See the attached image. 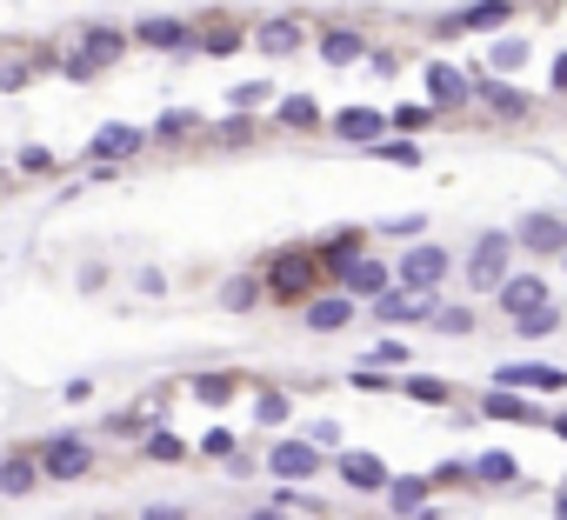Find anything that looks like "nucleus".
Returning <instances> with one entry per match:
<instances>
[{
    "instance_id": "1",
    "label": "nucleus",
    "mask_w": 567,
    "mask_h": 520,
    "mask_svg": "<svg viewBox=\"0 0 567 520\" xmlns=\"http://www.w3.org/2000/svg\"><path fill=\"white\" fill-rule=\"evenodd\" d=\"M261 281H268V294H274V301L307 307V301H314V287L328 281V260H320V247H281V253H268Z\"/></svg>"
},
{
    "instance_id": "2",
    "label": "nucleus",
    "mask_w": 567,
    "mask_h": 520,
    "mask_svg": "<svg viewBox=\"0 0 567 520\" xmlns=\"http://www.w3.org/2000/svg\"><path fill=\"white\" fill-rule=\"evenodd\" d=\"M514 227H480L474 234V247H467V260H461V281L474 287V294H501L508 287V274H514Z\"/></svg>"
},
{
    "instance_id": "3",
    "label": "nucleus",
    "mask_w": 567,
    "mask_h": 520,
    "mask_svg": "<svg viewBox=\"0 0 567 520\" xmlns=\"http://www.w3.org/2000/svg\"><path fill=\"white\" fill-rule=\"evenodd\" d=\"M474 108L488 114V121H501V127L534 121V94H528V87H514L508 74H488V67H474Z\"/></svg>"
},
{
    "instance_id": "4",
    "label": "nucleus",
    "mask_w": 567,
    "mask_h": 520,
    "mask_svg": "<svg viewBox=\"0 0 567 520\" xmlns=\"http://www.w3.org/2000/svg\"><path fill=\"white\" fill-rule=\"evenodd\" d=\"M447 274H454V253L441 247V240H415L408 253L394 260V281L408 287V294H434L441 301V287H447Z\"/></svg>"
},
{
    "instance_id": "5",
    "label": "nucleus",
    "mask_w": 567,
    "mask_h": 520,
    "mask_svg": "<svg viewBox=\"0 0 567 520\" xmlns=\"http://www.w3.org/2000/svg\"><path fill=\"white\" fill-rule=\"evenodd\" d=\"M127 41H134V34H121V27H88L73 54H60V74H67V80H94L101 67H114V60L127 54Z\"/></svg>"
},
{
    "instance_id": "6",
    "label": "nucleus",
    "mask_w": 567,
    "mask_h": 520,
    "mask_svg": "<svg viewBox=\"0 0 567 520\" xmlns=\"http://www.w3.org/2000/svg\"><path fill=\"white\" fill-rule=\"evenodd\" d=\"M514 247H521L528 260H560V253H567V214L528 207V214L514 221Z\"/></svg>"
},
{
    "instance_id": "7",
    "label": "nucleus",
    "mask_w": 567,
    "mask_h": 520,
    "mask_svg": "<svg viewBox=\"0 0 567 520\" xmlns=\"http://www.w3.org/2000/svg\"><path fill=\"white\" fill-rule=\"evenodd\" d=\"M514 21V0H467V8L434 21V41H461V34H501Z\"/></svg>"
},
{
    "instance_id": "8",
    "label": "nucleus",
    "mask_w": 567,
    "mask_h": 520,
    "mask_svg": "<svg viewBox=\"0 0 567 520\" xmlns=\"http://www.w3.org/2000/svg\"><path fill=\"white\" fill-rule=\"evenodd\" d=\"M41 474L47 481H88L94 474L88 433H47V441H41Z\"/></svg>"
},
{
    "instance_id": "9",
    "label": "nucleus",
    "mask_w": 567,
    "mask_h": 520,
    "mask_svg": "<svg viewBox=\"0 0 567 520\" xmlns=\"http://www.w3.org/2000/svg\"><path fill=\"white\" fill-rule=\"evenodd\" d=\"M421 87H428V101H434L441 114H461V108H474V67L428 60V67H421Z\"/></svg>"
},
{
    "instance_id": "10",
    "label": "nucleus",
    "mask_w": 567,
    "mask_h": 520,
    "mask_svg": "<svg viewBox=\"0 0 567 520\" xmlns=\"http://www.w3.org/2000/svg\"><path fill=\"white\" fill-rule=\"evenodd\" d=\"M474 414H480V420H508V427H547V420H554L534 394H514V387H480Z\"/></svg>"
},
{
    "instance_id": "11",
    "label": "nucleus",
    "mask_w": 567,
    "mask_h": 520,
    "mask_svg": "<svg viewBox=\"0 0 567 520\" xmlns=\"http://www.w3.org/2000/svg\"><path fill=\"white\" fill-rule=\"evenodd\" d=\"M488 387H514V394H567V368H554V361H508V368H495L488 374Z\"/></svg>"
},
{
    "instance_id": "12",
    "label": "nucleus",
    "mask_w": 567,
    "mask_h": 520,
    "mask_svg": "<svg viewBox=\"0 0 567 520\" xmlns=\"http://www.w3.org/2000/svg\"><path fill=\"white\" fill-rule=\"evenodd\" d=\"M320 467H328V461H320V448L307 441V433H287V441H274V448H268V474H281L287 487L314 481Z\"/></svg>"
},
{
    "instance_id": "13",
    "label": "nucleus",
    "mask_w": 567,
    "mask_h": 520,
    "mask_svg": "<svg viewBox=\"0 0 567 520\" xmlns=\"http://www.w3.org/2000/svg\"><path fill=\"white\" fill-rule=\"evenodd\" d=\"M434 294H408V287H387L381 301H367V314L381 320V327H428L434 320Z\"/></svg>"
},
{
    "instance_id": "14",
    "label": "nucleus",
    "mask_w": 567,
    "mask_h": 520,
    "mask_svg": "<svg viewBox=\"0 0 567 520\" xmlns=\"http://www.w3.org/2000/svg\"><path fill=\"white\" fill-rule=\"evenodd\" d=\"M495 307H501L508 320H528V314L554 307V294H547V274H541V268H528V274H508V287L495 294Z\"/></svg>"
},
{
    "instance_id": "15",
    "label": "nucleus",
    "mask_w": 567,
    "mask_h": 520,
    "mask_svg": "<svg viewBox=\"0 0 567 520\" xmlns=\"http://www.w3.org/2000/svg\"><path fill=\"white\" fill-rule=\"evenodd\" d=\"M334 474H341L354 494H387V481H394V467H387L381 454H367V448H341V454H334Z\"/></svg>"
},
{
    "instance_id": "16",
    "label": "nucleus",
    "mask_w": 567,
    "mask_h": 520,
    "mask_svg": "<svg viewBox=\"0 0 567 520\" xmlns=\"http://www.w3.org/2000/svg\"><path fill=\"white\" fill-rule=\"evenodd\" d=\"M334 287H348V294L367 307V301H381V294H387V287H400V281H394V260H381V253H361V260H354V268H348Z\"/></svg>"
},
{
    "instance_id": "17",
    "label": "nucleus",
    "mask_w": 567,
    "mask_h": 520,
    "mask_svg": "<svg viewBox=\"0 0 567 520\" xmlns=\"http://www.w3.org/2000/svg\"><path fill=\"white\" fill-rule=\"evenodd\" d=\"M354 314H361V301L348 287H334V294H314L300 320H307V334H341V327H354Z\"/></svg>"
},
{
    "instance_id": "18",
    "label": "nucleus",
    "mask_w": 567,
    "mask_h": 520,
    "mask_svg": "<svg viewBox=\"0 0 567 520\" xmlns=\"http://www.w3.org/2000/svg\"><path fill=\"white\" fill-rule=\"evenodd\" d=\"M134 47H160V54H188V47H194V27H188V21H174V14H147V21L134 27Z\"/></svg>"
},
{
    "instance_id": "19",
    "label": "nucleus",
    "mask_w": 567,
    "mask_h": 520,
    "mask_svg": "<svg viewBox=\"0 0 567 520\" xmlns=\"http://www.w3.org/2000/svg\"><path fill=\"white\" fill-rule=\"evenodd\" d=\"M254 47H261L268 60H287V54H300V47H307V27H300L294 14H268V21L254 27Z\"/></svg>"
},
{
    "instance_id": "20",
    "label": "nucleus",
    "mask_w": 567,
    "mask_h": 520,
    "mask_svg": "<svg viewBox=\"0 0 567 520\" xmlns=\"http://www.w3.org/2000/svg\"><path fill=\"white\" fill-rule=\"evenodd\" d=\"M328 127H334L348 147H361V154H367L374 140H387V114H381V108H341Z\"/></svg>"
},
{
    "instance_id": "21",
    "label": "nucleus",
    "mask_w": 567,
    "mask_h": 520,
    "mask_svg": "<svg viewBox=\"0 0 567 520\" xmlns=\"http://www.w3.org/2000/svg\"><path fill=\"white\" fill-rule=\"evenodd\" d=\"M314 54L328 60V67H367V34L361 27H320Z\"/></svg>"
},
{
    "instance_id": "22",
    "label": "nucleus",
    "mask_w": 567,
    "mask_h": 520,
    "mask_svg": "<svg viewBox=\"0 0 567 520\" xmlns=\"http://www.w3.org/2000/svg\"><path fill=\"white\" fill-rule=\"evenodd\" d=\"M534 60V41L528 34H495L488 47H480V67H488V74H521Z\"/></svg>"
},
{
    "instance_id": "23",
    "label": "nucleus",
    "mask_w": 567,
    "mask_h": 520,
    "mask_svg": "<svg viewBox=\"0 0 567 520\" xmlns=\"http://www.w3.org/2000/svg\"><path fill=\"white\" fill-rule=\"evenodd\" d=\"M361 253H367V234H361V227H334L328 240H320V260H328V281H341V274L354 268Z\"/></svg>"
},
{
    "instance_id": "24",
    "label": "nucleus",
    "mask_w": 567,
    "mask_h": 520,
    "mask_svg": "<svg viewBox=\"0 0 567 520\" xmlns=\"http://www.w3.org/2000/svg\"><path fill=\"white\" fill-rule=\"evenodd\" d=\"M381 500H387V507H394L400 520H415V513H421V507L434 500V481H428V474H394Z\"/></svg>"
},
{
    "instance_id": "25",
    "label": "nucleus",
    "mask_w": 567,
    "mask_h": 520,
    "mask_svg": "<svg viewBox=\"0 0 567 520\" xmlns=\"http://www.w3.org/2000/svg\"><path fill=\"white\" fill-rule=\"evenodd\" d=\"M140 147H147V134H140V127H127V121H107V127L88 140V154H94V160H127V154H140Z\"/></svg>"
},
{
    "instance_id": "26",
    "label": "nucleus",
    "mask_w": 567,
    "mask_h": 520,
    "mask_svg": "<svg viewBox=\"0 0 567 520\" xmlns=\"http://www.w3.org/2000/svg\"><path fill=\"white\" fill-rule=\"evenodd\" d=\"M474 487H521V461L508 448H488V454H474Z\"/></svg>"
},
{
    "instance_id": "27",
    "label": "nucleus",
    "mask_w": 567,
    "mask_h": 520,
    "mask_svg": "<svg viewBox=\"0 0 567 520\" xmlns=\"http://www.w3.org/2000/svg\"><path fill=\"white\" fill-rule=\"evenodd\" d=\"M41 481H47L41 474V454H8V461H0V494H8V500H27Z\"/></svg>"
},
{
    "instance_id": "28",
    "label": "nucleus",
    "mask_w": 567,
    "mask_h": 520,
    "mask_svg": "<svg viewBox=\"0 0 567 520\" xmlns=\"http://www.w3.org/2000/svg\"><path fill=\"white\" fill-rule=\"evenodd\" d=\"M261 301H268V281H261V274H227V281H220V307H227V314H254Z\"/></svg>"
},
{
    "instance_id": "29",
    "label": "nucleus",
    "mask_w": 567,
    "mask_h": 520,
    "mask_svg": "<svg viewBox=\"0 0 567 520\" xmlns=\"http://www.w3.org/2000/svg\"><path fill=\"white\" fill-rule=\"evenodd\" d=\"M254 34H240L234 21H214V27H194V47L207 54V60H227V54H240V47H248Z\"/></svg>"
},
{
    "instance_id": "30",
    "label": "nucleus",
    "mask_w": 567,
    "mask_h": 520,
    "mask_svg": "<svg viewBox=\"0 0 567 520\" xmlns=\"http://www.w3.org/2000/svg\"><path fill=\"white\" fill-rule=\"evenodd\" d=\"M274 121H281L287 134H314V127H328V114L314 108V94H287V101L274 108Z\"/></svg>"
},
{
    "instance_id": "31",
    "label": "nucleus",
    "mask_w": 567,
    "mask_h": 520,
    "mask_svg": "<svg viewBox=\"0 0 567 520\" xmlns=\"http://www.w3.org/2000/svg\"><path fill=\"white\" fill-rule=\"evenodd\" d=\"M400 394L421 400V407H454V381H441V374H408V381H400Z\"/></svg>"
},
{
    "instance_id": "32",
    "label": "nucleus",
    "mask_w": 567,
    "mask_h": 520,
    "mask_svg": "<svg viewBox=\"0 0 567 520\" xmlns=\"http://www.w3.org/2000/svg\"><path fill=\"white\" fill-rule=\"evenodd\" d=\"M367 154H374V160H387V167H421V160H428L415 134H387V140H374Z\"/></svg>"
},
{
    "instance_id": "33",
    "label": "nucleus",
    "mask_w": 567,
    "mask_h": 520,
    "mask_svg": "<svg viewBox=\"0 0 567 520\" xmlns=\"http://www.w3.org/2000/svg\"><path fill=\"white\" fill-rule=\"evenodd\" d=\"M434 121H441V108H434V101H408V108H394V114H387V127H394V134H415V140H421Z\"/></svg>"
},
{
    "instance_id": "34",
    "label": "nucleus",
    "mask_w": 567,
    "mask_h": 520,
    "mask_svg": "<svg viewBox=\"0 0 567 520\" xmlns=\"http://www.w3.org/2000/svg\"><path fill=\"white\" fill-rule=\"evenodd\" d=\"M188 387H194V400H201V407H227V400L240 394V374H194Z\"/></svg>"
},
{
    "instance_id": "35",
    "label": "nucleus",
    "mask_w": 567,
    "mask_h": 520,
    "mask_svg": "<svg viewBox=\"0 0 567 520\" xmlns=\"http://www.w3.org/2000/svg\"><path fill=\"white\" fill-rule=\"evenodd\" d=\"M428 327H434V334H447V340H467V334H474V307H461V301H441Z\"/></svg>"
},
{
    "instance_id": "36",
    "label": "nucleus",
    "mask_w": 567,
    "mask_h": 520,
    "mask_svg": "<svg viewBox=\"0 0 567 520\" xmlns=\"http://www.w3.org/2000/svg\"><path fill=\"white\" fill-rule=\"evenodd\" d=\"M254 420H261V427H287V420H294V400H287L281 387H261V394H254Z\"/></svg>"
},
{
    "instance_id": "37",
    "label": "nucleus",
    "mask_w": 567,
    "mask_h": 520,
    "mask_svg": "<svg viewBox=\"0 0 567 520\" xmlns=\"http://www.w3.org/2000/svg\"><path fill=\"white\" fill-rule=\"evenodd\" d=\"M41 67H54V54H47V60H0V94H14V87H27Z\"/></svg>"
},
{
    "instance_id": "38",
    "label": "nucleus",
    "mask_w": 567,
    "mask_h": 520,
    "mask_svg": "<svg viewBox=\"0 0 567 520\" xmlns=\"http://www.w3.org/2000/svg\"><path fill=\"white\" fill-rule=\"evenodd\" d=\"M560 320H567L560 307H541V314H528V320H514V334H521V340H547V334H560Z\"/></svg>"
},
{
    "instance_id": "39",
    "label": "nucleus",
    "mask_w": 567,
    "mask_h": 520,
    "mask_svg": "<svg viewBox=\"0 0 567 520\" xmlns=\"http://www.w3.org/2000/svg\"><path fill=\"white\" fill-rule=\"evenodd\" d=\"M194 127H201V121H194L188 108H174V114H160V121H154V140H181V134H194Z\"/></svg>"
},
{
    "instance_id": "40",
    "label": "nucleus",
    "mask_w": 567,
    "mask_h": 520,
    "mask_svg": "<svg viewBox=\"0 0 567 520\" xmlns=\"http://www.w3.org/2000/svg\"><path fill=\"white\" fill-rule=\"evenodd\" d=\"M140 454H147V461H181L188 448L174 441V433H160V427H154V433H147V441H140Z\"/></svg>"
},
{
    "instance_id": "41",
    "label": "nucleus",
    "mask_w": 567,
    "mask_h": 520,
    "mask_svg": "<svg viewBox=\"0 0 567 520\" xmlns=\"http://www.w3.org/2000/svg\"><path fill=\"white\" fill-rule=\"evenodd\" d=\"M428 481L434 487H467L474 481V461H441V467H428Z\"/></svg>"
},
{
    "instance_id": "42",
    "label": "nucleus",
    "mask_w": 567,
    "mask_h": 520,
    "mask_svg": "<svg viewBox=\"0 0 567 520\" xmlns=\"http://www.w3.org/2000/svg\"><path fill=\"white\" fill-rule=\"evenodd\" d=\"M268 94H274V87H268V80H248V87H234V94H227V101H234V114H254V108H261Z\"/></svg>"
},
{
    "instance_id": "43",
    "label": "nucleus",
    "mask_w": 567,
    "mask_h": 520,
    "mask_svg": "<svg viewBox=\"0 0 567 520\" xmlns=\"http://www.w3.org/2000/svg\"><path fill=\"white\" fill-rule=\"evenodd\" d=\"M307 441L320 454H341V420H307Z\"/></svg>"
},
{
    "instance_id": "44",
    "label": "nucleus",
    "mask_w": 567,
    "mask_h": 520,
    "mask_svg": "<svg viewBox=\"0 0 567 520\" xmlns=\"http://www.w3.org/2000/svg\"><path fill=\"white\" fill-rule=\"evenodd\" d=\"M348 387H361V394H387L394 381H387V374H381V368L367 361V368H354V374H348Z\"/></svg>"
},
{
    "instance_id": "45",
    "label": "nucleus",
    "mask_w": 567,
    "mask_h": 520,
    "mask_svg": "<svg viewBox=\"0 0 567 520\" xmlns=\"http://www.w3.org/2000/svg\"><path fill=\"white\" fill-rule=\"evenodd\" d=\"M374 368H408V340H394V334H387V340L374 347Z\"/></svg>"
},
{
    "instance_id": "46",
    "label": "nucleus",
    "mask_w": 567,
    "mask_h": 520,
    "mask_svg": "<svg viewBox=\"0 0 567 520\" xmlns=\"http://www.w3.org/2000/svg\"><path fill=\"white\" fill-rule=\"evenodd\" d=\"M240 140H254V121H248V114H234V121H220V147H240Z\"/></svg>"
},
{
    "instance_id": "47",
    "label": "nucleus",
    "mask_w": 567,
    "mask_h": 520,
    "mask_svg": "<svg viewBox=\"0 0 567 520\" xmlns=\"http://www.w3.org/2000/svg\"><path fill=\"white\" fill-rule=\"evenodd\" d=\"M201 454H207V461H234V433H227V427H214L207 441H201Z\"/></svg>"
},
{
    "instance_id": "48",
    "label": "nucleus",
    "mask_w": 567,
    "mask_h": 520,
    "mask_svg": "<svg viewBox=\"0 0 567 520\" xmlns=\"http://www.w3.org/2000/svg\"><path fill=\"white\" fill-rule=\"evenodd\" d=\"M381 234H387V240H421V234H428V221H421V214H408V221H387Z\"/></svg>"
},
{
    "instance_id": "49",
    "label": "nucleus",
    "mask_w": 567,
    "mask_h": 520,
    "mask_svg": "<svg viewBox=\"0 0 567 520\" xmlns=\"http://www.w3.org/2000/svg\"><path fill=\"white\" fill-rule=\"evenodd\" d=\"M547 94L567 101V54H554V67H547Z\"/></svg>"
},
{
    "instance_id": "50",
    "label": "nucleus",
    "mask_w": 567,
    "mask_h": 520,
    "mask_svg": "<svg viewBox=\"0 0 567 520\" xmlns=\"http://www.w3.org/2000/svg\"><path fill=\"white\" fill-rule=\"evenodd\" d=\"M21 173H54V154H47V147H27V154H21Z\"/></svg>"
},
{
    "instance_id": "51",
    "label": "nucleus",
    "mask_w": 567,
    "mask_h": 520,
    "mask_svg": "<svg viewBox=\"0 0 567 520\" xmlns=\"http://www.w3.org/2000/svg\"><path fill=\"white\" fill-rule=\"evenodd\" d=\"M140 520H188V507H174V500H154V507H140Z\"/></svg>"
},
{
    "instance_id": "52",
    "label": "nucleus",
    "mask_w": 567,
    "mask_h": 520,
    "mask_svg": "<svg viewBox=\"0 0 567 520\" xmlns=\"http://www.w3.org/2000/svg\"><path fill=\"white\" fill-rule=\"evenodd\" d=\"M554 520H567V474H560V487H554Z\"/></svg>"
},
{
    "instance_id": "53",
    "label": "nucleus",
    "mask_w": 567,
    "mask_h": 520,
    "mask_svg": "<svg viewBox=\"0 0 567 520\" xmlns=\"http://www.w3.org/2000/svg\"><path fill=\"white\" fill-rule=\"evenodd\" d=\"M547 433H554V441H567V407H560L554 420H547Z\"/></svg>"
},
{
    "instance_id": "54",
    "label": "nucleus",
    "mask_w": 567,
    "mask_h": 520,
    "mask_svg": "<svg viewBox=\"0 0 567 520\" xmlns=\"http://www.w3.org/2000/svg\"><path fill=\"white\" fill-rule=\"evenodd\" d=\"M248 520H287V507H254Z\"/></svg>"
},
{
    "instance_id": "55",
    "label": "nucleus",
    "mask_w": 567,
    "mask_h": 520,
    "mask_svg": "<svg viewBox=\"0 0 567 520\" xmlns=\"http://www.w3.org/2000/svg\"><path fill=\"white\" fill-rule=\"evenodd\" d=\"M560 268H567V253H560Z\"/></svg>"
}]
</instances>
